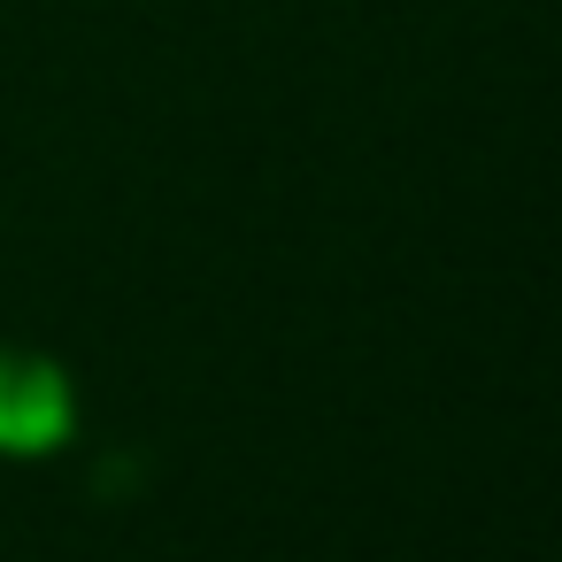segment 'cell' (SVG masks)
Returning <instances> with one entry per match:
<instances>
[{
    "instance_id": "6da1fadb",
    "label": "cell",
    "mask_w": 562,
    "mask_h": 562,
    "mask_svg": "<svg viewBox=\"0 0 562 562\" xmlns=\"http://www.w3.org/2000/svg\"><path fill=\"white\" fill-rule=\"evenodd\" d=\"M63 431H70V385L32 355H0V447L47 454Z\"/></svg>"
}]
</instances>
